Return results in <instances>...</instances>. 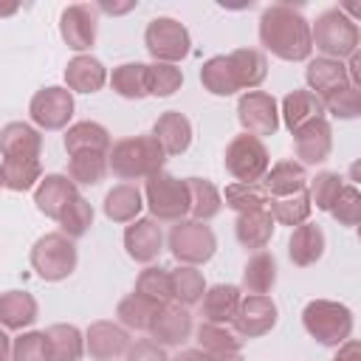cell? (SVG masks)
I'll return each instance as SVG.
<instances>
[{"instance_id": "obj_1", "label": "cell", "mask_w": 361, "mask_h": 361, "mask_svg": "<svg viewBox=\"0 0 361 361\" xmlns=\"http://www.w3.org/2000/svg\"><path fill=\"white\" fill-rule=\"evenodd\" d=\"M259 42L276 59L302 62L313 54V25L290 3H274L259 14Z\"/></svg>"}, {"instance_id": "obj_2", "label": "cell", "mask_w": 361, "mask_h": 361, "mask_svg": "<svg viewBox=\"0 0 361 361\" xmlns=\"http://www.w3.org/2000/svg\"><path fill=\"white\" fill-rule=\"evenodd\" d=\"M110 169L121 180H138V178H152L155 172L164 169L166 152L158 144V138L149 135H130L113 144L110 149Z\"/></svg>"}, {"instance_id": "obj_3", "label": "cell", "mask_w": 361, "mask_h": 361, "mask_svg": "<svg viewBox=\"0 0 361 361\" xmlns=\"http://www.w3.org/2000/svg\"><path fill=\"white\" fill-rule=\"evenodd\" d=\"M310 25H313V48H319L322 56L327 59H338V62L344 56L350 59L361 45V28L338 6L324 8Z\"/></svg>"}, {"instance_id": "obj_4", "label": "cell", "mask_w": 361, "mask_h": 361, "mask_svg": "<svg viewBox=\"0 0 361 361\" xmlns=\"http://www.w3.org/2000/svg\"><path fill=\"white\" fill-rule=\"evenodd\" d=\"M302 324L319 344L341 347L353 333V310L333 299H313L302 310Z\"/></svg>"}, {"instance_id": "obj_5", "label": "cell", "mask_w": 361, "mask_h": 361, "mask_svg": "<svg viewBox=\"0 0 361 361\" xmlns=\"http://www.w3.org/2000/svg\"><path fill=\"white\" fill-rule=\"evenodd\" d=\"M144 200L149 206V214L164 223H178L192 214V197L186 180H178L169 172H155L144 183Z\"/></svg>"}, {"instance_id": "obj_6", "label": "cell", "mask_w": 361, "mask_h": 361, "mask_svg": "<svg viewBox=\"0 0 361 361\" xmlns=\"http://www.w3.org/2000/svg\"><path fill=\"white\" fill-rule=\"evenodd\" d=\"M28 259H31V268L37 271L39 279H45V282H62V279H68L76 271L79 254H76V245H73V240L68 234L51 231V234H42L31 245Z\"/></svg>"}, {"instance_id": "obj_7", "label": "cell", "mask_w": 361, "mask_h": 361, "mask_svg": "<svg viewBox=\"0 0 361 361\" xmlns=\"http://www.w3.org/2000/svg\"><path fill=\"white\" fill-rule=\"evenodd\" d=\"M169 251L178 259V265H203L214 257L217 251V237L212 231V226H206L203 220H178L169 228Z\"/></svg>"}, {"instance_id": "obj_8", "label": "cell", "mask_w": 361, "mask_h": 361, "mask_svg": "<svg viewBox=\"0 0 361 361\" xmlns=\"http://www.w3.org/2000/svg\"><path fill=\"white\" fill-rule=\"evenodd\" d=\"M223 164H226V172L240 183H259L271 169V158H268L262 138L248 135V133L234 135L228 141Z\"/></svg>"}, {"instance_id": "obj_9", "label": "cell", "mask_w": 361, "mask_h": 361, "mask_svg": "<svg viewBox=\"0 0 361 361\" xmlns=\"http://www.w3.org/2000/svg\"><path fill=\"white\" fill-rule=\"evenodd\" d=\"M144 45L155 62H180L192 51V37L175 17H155L144 28Z\"/></svg>"}, {"instance_id": "obj_10", "label": "cell", "mask_w": 361, "mask_h": 361, "mask_svg": "<svg viewBox=\"0 0 361 361\" xmlns=\"http://www.w3.org/2000/svg\"><path fill=\"white\" fill-rule=\"evenodd\" d=\"M31 121L39 130H65L73 116V93L68 87H39L28 102Z\"/></svg>"}, {"instance_id": "obj_11", "label": "cell", "mask_w": 361, "mask_h": 361, "mask_svg": "<svg viewBox=\"0 0 361 361\" xmlns=\"http://www.w3.org/2000/svg\"><path fill=\"white\" fill-rule=\"evenodd\" d=\"M237 118L240 127L248 135H274L279 130V107L276 99L265 90H248L237 102Z\"/></svg>"}, {"instance_id": "obj_12", "label": "cell", "mask_w": 361, "mask_h": 361, "mask_svg": "<svg viewBox=\"0 0 361 361\" xmlns=\"http://www.w3.org/2000/svg\"><path fill=\"white\" fill-rule=\"evenodd\" d=\"M279 319V310H276V302L265 293H248L243 296L240 302V310H237V319L231 322L234 330L243 336V338H259L265 333L274 330Z\"/></svg>"}, {"instance_id": "obj_13", "label": "cell", "mask_w": 361, "mask_h": 361, "mask_svg": "<svg viewBox=\"0 0 361 361\" xmlns=\"http://www.w3.org/2000/svg\"><path fill=\"white\" fill-rule=\"evenodd\" d=\"M96 28H99V23H96V8L85 6V3H73V6H68V8L59 14V34H62L65 45H68L71 51H76V54L93 48V42H96Z\"/></svg>"}, {"instance_id": "obj_14", "label": "cell", "mask_w": 361, "mask_h": 361, "mask_svg": "<svg viewBox=\"0 0 361 361\" xmlns=\"http://www.w3.org/2000/svg\"><path fill=\"white\" fill-rule=\"evenodd\" d=\"M85 344H87L90 358H96V361H113L118 355H127V350L133 347L127 327L116 324V322H107V319H99L87 327Z\"/></svg>"}, {"instance_id": "obj_15", "label": "cell", "mask_w": 361, "mask_h": 361, "mask_svg": "<svg viewBox=\"0 0 361 361\" xmlns=\"http://www.w3.org/2000/svg\"><path fill=\"white\" fill-rule=\"evenodd\" d=\"M293 149H296L299 164H305V166H316V164L327 161L330 152H333V127H330V121L322 116V118L305 124L302 130H296L293 133Z\"/></svg>"}, {"instance_id": "obj_16", "label": "cell", "mask_w": 361, "mask_h": 361, "mask_svg": "<svg viewBox=\"0 0 361 361\" xmlns=\"http://www.w3.org/2000/svg\"><path fill=\"white\" fill-rule=\"evenodd\" d=\"M76 197H79V189H76V183L71 180V175H59V172L45 175V178L39 180V186L34 189V203H37V209H39L45 217L56 220V223H59V217L65 214V209H68Z\"/></svg>"}, {"instance_id": "obj_17", "label": "cell", "mask_w": 361, "mask_h": 361, "mask_svg": "<svg viewBox=\"0 0 361 361\" xmlns=\"http://www.w3.org/2000/svg\"><path fill=\"white\" fill-rule=\"evenodd\" d=\"M124 248L130 254V259L149 265L152 259H158L161 248H164V234L155 217H138L124 228Z\"/></svg>"}, {"instance_id": "obj_18", "label": "cell", "mask_w": 361, "mask_h": 361, "mask_svg": "<svg viewBox=\"0 0 361 361\" xmlns=\"http://www.w3.org/2000/svg\"><path fill=\"white\" fill-rule=\"evenodd\" d=\"M305 82H307V90H313L322 102H327L338 90L350 87V73H347L344 62L327 59V56H316L305 68Z\"/></svg>"}, {"instance_id": "obj_19", "label": "cell", "mask_w": 361, "mask_h": 361, "mask_svg": "<svg viewBox=\"0 0 361 361\" xmlns=\"http://www.w3.org/2000/svg\"><path fill=\"white\" fill-rule=\"evenodd\" d=\"M195 330V322H192V313L189 307L172 302L166 307L158 310L152 327H149V336L161 344V347H180Z\"/></svg>"}, {"instance_id": "obj_20", "label": "cell", "mask_w": 361, "mask_h": 361, "mask_svg": "<svg viewBox=\"0 0 361 361\" xmlns=\"http://www.w3.org/2000/svg\"><path fill=\"white\" fill-rule=\"evenodd\" d=\"M0 149H3V158H11V161H39L42 135L37 127L25 121H8L0 130Z\"/></svg>"}, {"instance_id": "obj_21", "label": "cell", "mask_w": 361, "mask_h": 361, "mask_svg": "<svg viewBox=\"0 0 361 361\" xmlns=\"http://www.w3.org/2000/svg\"><path fill=\"white\" fill-rule=\"evenodd\" d=\"M324 110H327L324 102H322L313 90H307V87H296V90H290V93L282 99V110H279V116H282L285 127H288L290 133H296V130H302L305 124L322 118Z\"/></svg>"}, {"instance_id": "obj_22", "label": "cell", "mask_w": 361, "mask_h": 361, "mask_svg": "<svg viewBox=\"0 0 361 361\" xmlns=\"http://www.w3.org/2000/svg\"><path fill=\"white\" fill-rule=\"evenodd\" d=\"M152 135L158 138L166 155H183L192 144V124L180 110H166L155 118Z\"/></svg>"}, {"instance_id": "obj_23", "label": "cell", "mask_w": 361, "mask_h": 361, "mask_svg": "<svg viewBox=\"0 0 361 361\" xmlns=\"http://www.w3.org/2000/svg\"><path fill=\"white\" fill-rule=\"evenodd\" d=\"M113 141L104 124L99 121H76L65 130V152L79 155V152H99V155H110Z\"/></svg>"}, {"instance_id": "obj_24", "label": "cell", "mask_w": 361, "mask_h": 361, "mask_svg": "<svg viewBox=\"0 0 361 361\" xmlns=\"http://www.w3.org/2000/svg\"><path fill=\"white\" fill-rule=\"evenodd\" d=\"M104 82H107V68L90 54L73 56L65 68V85L71 93H96L104 87Z\"/></svg>"}, {"instance_id": "obj_25", "label": "cell", "mask_w": 361, "mask_h": 361, "mask_svg": "<svg viewBox=\"0 0 361 361\" xmlns=\"http://www.w3.org/2000/svg\"><path fill=\"white\" fill-rule=\"evenodd\" d=\"M274 228H276V220H274V214L268 209L245 212V214H237V220H234L237 243L243 248H251V251H262L271 243Z\"/></svg>"}, {"instance_id": "obj_26", "label": "cell", "mask_w": 361, "mask_h": 361, "mask_svg": "<svg viewBox=\"0 0 361 361\" xmlns=\"http://www.w3.org/2000/svg\"><path fill=\"white\" fill-rule=\"evenodd\" d=\"M271 197H290L296 192H305L310 178L305 172V164L299 161H279L268 169V175L259 180Z\"/></svg>"}, {"instance_id": "obj_27", "label": "cell", "mask_w": 361, "mask_h": 361, "mask_svg": "<svg viewBox=\"0 0 361 361\" xmlns=\"http://www.w3.org/2000/svg\"><path fill=\"white\" fill-rule=\"evenodd\" d=\"M243 293L237 285H212L200 302L203 307V322H214V324H231L237 319Z\"/></svg>"}, {"instance_id": "obj_28", "label": "cell", "mask_w": 361, "mask_h": 361, "mask_svg": "<svg viewBox=\"0 0 361 361\" xmlns=\"http://www.w3.org/2000/svg\"><path fill=\"white\" fill-rule=\"evenodd\" d=\"M144 192L135 183H118L104 195V217L113 223H133L138 220V212L144 209Z\"/></svg>"}, {"instance_id": "obj_29", "label": "cell", "mask_w": 361, "mask_h": 361, "mask_svg": "<svg viewBox=\"0 0 361 361\" xmlns=\"http://www.w3.org/2000/svg\"><path fill=\"white\" fill-rule=\"evenodd\" d=\"M324 254V231L316 223H302L293 228L290 240H288V257L293 265L307 268L316 265Z\"/></svg>"}, {"instance_id": "obj_30", "label": "cell", "mask_w": 361, "mask_h": 361, "mask_svg": "<svg viewBox=\"0 0 361 361\" xmlns=\"http://www.w3.org/2000/svg\"><path fill=\"white\" fill-rule=\"evenodd\" d=\"M39 316V305L25 290H6L0 296V322L6 330H23L31 327Z\"/></svg>"}, {"instance_id": "obj_31", "label": "cell", "mask_w": 361, "mask_h": 361, "mask_svg": "<svg viewBox=\"0 0 361 361\" xmlns=\"http://www.w3.org/2000/svg\"><path fill=\"white\" fill-rule=\"evenodd\" d=\"M197 336V347L206 350L214 358H226V355H237L243 350V336L228 327V324H214V322H200V327L195 330Z\"/></svg>"}, {"instance_id": "obj_32", "label": "cell", "mask_w": 361, "mask_h": 361, "mask_svg": "<svg viewBox=\"0 0 361 361\" xmlns=\"http://www.w3.org/2000/svg\"><path fill=\"white\" fill-rule=\"evenodd\" d=\"M200 85L212 96H234L237 90H243L228 54H220V56H212V59L203 62V68H200Z\"/></svg>"}, {"instance_id": "obj_33", "label": "cell", "mask_w": 361, "mask_h": 361, "mask_svg": "<svg viewBox=\"0 0 361 361\" xmlns=\"http://www.w3.org/2000/svg\"><path fill=\"white\" fill-rule=\"evenodd\" d=\"M48 336V347H51V361H82L87 344H85V333L76 324H51L45 327Z\"/></svg>"}, {"instance_id": "obj_34", "label": "cell", "mask_w": 361, "mask_h": 361, "mask_svg": "<svg viewBox=\"0 0 361 361\" xmlns=\"http://www.w3.org/2000/svg\"><path fill=\"white\" fill-rule=\"evenodd\" d=\"M135 293L149 299L158 307H166L175 302V288H172V271L161 265H147L138 279H135Z\"/></svg>"}, {"instance_id": "obj_35", "label": "cell", "mask_w": 361, "mask_h": 361, "mask_svg": "<svg viewBox=\"0 0 361 361\" xmlns=\"http://www.w3.org/2000/svg\"><path fill=\"white\" fill-rule=\"evenodd\" d=\"M228 59H231L234 73L240 79V87L245 93L248 90H257L265 82V76H268V59H265L262 51H257V48H237V51L228 54Z\"/></svg>"}, {"instance_id": "obj_36", "label": "cell", "mask_w": 361, "mask_h": 361, "mask_svg": "<svg viewBox=\"0 0 361 361\" xmlns=\"http://www.w3.org/2000/svg\"><path fill=\"white\" fill-rule=\"evenodd\" d=\"M110 85L121 99H144V96H149V65L124 62V65L113 68Z\"/></svg>"}, {"instance_id": "obj_37", "label": "cell", "mask_w": 361, "mask_h": 361, "mask_svg": "<svg viewBox=\"0 0 361 361\" xmlns=\"http://www.w3.org/2000/svg\"><path fill=\"white\" fill-rule=\"evenodd\" d=\"M189 197H192V220H212L223 209V195L209 178H186Z\"/></svg>"}, {"instance_id": "obj_38", "label": "cell", "mask_w": 361, "mask_h": 361, "mask_svg": "<svg viewBox=\"0 0 361 361\" xmlns=\"http://www.w3.org/2000/svg\"><path fill=\"white\" fill-rule=\"evenodd\" d=\"M276 285V259L268 251H257L248 257L243 268V288L248 293H268Z\"/></svg>"}, {"instance_id": "obj_39", "label": "cell", "mask_w": 361, "mask_h": 361, "mask_svg": "<svg viewBox=\"0 0 361 361\" xmlns=\"http://www.w3.org/2000/svg\"><path fill=\"white\" fill-rule=\"evenodd\" d=\"M42 178L45 175H42V164L39 161H11V158H3L0 183L8 192H28V189L39 186Z\"/></svg>"}, {"instance_id": "obj_40", "label": "cell", "mask_w": 361, "mask_h": 361, "mask_svg": "<svg viewBox=\"0 0 361 361\" xmlns=\"http://www.w3.org/2000/svg\"><path fill=\"white\" fill-rule=\"evenodd\" d=\"M223 200L228 209H234L237 214H245V212H259V209H268L271 203V195L265 192L262 183H228L226 192H223Z\"/></svg>"}, {"instance_id": "obj_41", "label": "cell", "mask_w": 361, "mask_h": 361, "mask_svg": "<svg viewBox=\"0 0 361 361\" xmlns=\"http://www.w3.org/2000/svg\"><path fill=\"white\" fill-rule=\"evenodd\" d=\"M310 209H313V200H310V192L307 189L305 192H296L290 197H271V203H268V212L274 214V220L279 226H290V228L307 223Z\"/></svg>"}, {"instance_id": "obj_42", "label": "cell", "mask_w": 361, "mask_h": 361, "mask_svg": "<svg viewBox=\"0 0 361 361\" xmlns=\"http://www.w3.org/2000/svg\"><path fill=\"white\" fill-rule=\"evenodd\" d=\"M158 305H152L149 299L138 296L135 290L130 296H124L116 307V316H118V324H124L127 330H149L155 316H158Z\"/></svg>"}, {"instance_id": "obj_43", "label": "cell", "mask_w": 361, "mask_h": 361, "mask_svg": "<svg viewBox=\"0 0 361 361\" xmlns=\"http://www.w3.org/2000/svg\"><path fill=\"white\" fill-rule=\"evenodd\" d=\"M172 288H175V302L183 307L200 305L206 296V279L195 265H178L172 268Z\"/></svg>"}, {"instance_id": "obj_44", "label": "cell", "mask_w": 361, "mask_h": 361, "mask_svg": "<svg viewBox=\"0 0 361 361\" xmlns=\"http://www.w3.org/2000/svg\"><path fill=\"white\" fill-rule=\"evenodd\" d=\"M110 169V158L107 155H99V152H79V155H71L68 161V175L71 180L79 186H96Z\"/></svg>"}, {"instance_id": "obj_45", "label": "cell", "mask_w": 361, "mask_h": 361, "mask_svg": "<svg viewBox=\"0 0 361 361\" xmlns=\"http://www.w3.org/2000/svg\"><path fill=\"white\" fill-rule=\"evenodd\" d=\"M11 361H51V347L45 330H28L14 338Z\"/></svg>"}, {"instance_id": "obj_46", "label": "cell", "mask_w": 361, "mask_h": 361, "mask_svg": "<svg viewBox=\"0 0 361 361\" xmlns=\"http://www.w3.org/2000/svg\"><path fill=\"white\" fill-rule=\"evenodd\" d=\"M90 226H93V206L79 195V197L65 209V214L59 217V231L68 234L71 240H79V237L87 234Z\"/></svg>"}, {"instance_id": "obj_47", "label": "cell", "mask_w": 361, "mask_h": 361, "mask_svg": "<svg viewBox=\"0 0 361 361\" xmlns=\"http://www.w3.org/2000/svg\"><path fill=\"white\" fill-rule=\"evenodd\" d=\"M180 85H183V73L178 65H169V62H152L149 65V96L166 99L175 90H180Z\"/></svg>"}, {"instance_id": "obj_48", "label": "cell", "mask_w": 361, "mask_h": 361, "mask_svg": "<svg viewBox=\"0 0 361 361\" xmlns=\"http://www.w3.org/2000/svg\"><path fill=\"white\" fill-rule=\"evenodd\" d=\"M341 186H344V183H341V175L324 169V172H319V175L307 183V192H310V200L316 203V209L330 212L333 203H336V197H338V192H341Z\"/></svg>"}, {"instance_id": "obj_49", "label": "cell", "mask_w": 361, "mask_h": 361, "mask_svg": "<svg viewBox=\"0 0 361 361\" xmlns=\"http://www.w3.org/2000/svg\"><path fill=\"white\" fill-rule=\"evenodd\" d=\"M330 214L341 226H361V192L355 186H341Z\"/></svg>"}, {"instance_id": "obj_50", "label": "cell", "mask_w": 361, "mask_h": 361, "mask_svg": "<svg viewBox=\"0 0 361 361\" xmlns=\"http://www.w3.org/2000/svg\"><path fill=\"white\" fill-rule=\"evenodd\" d=\"M324 107H327L330 116H336V118H344V121L358 118V116H361V90H358L355 85H350V87L338 90L336 96H330V99L324 102Z\"/></svg>"}, {"instance_id": "obj_51", "label": "cell", "mask_w": 361, "mask_h": 361, "mask_svg": "<svg viewBox=\"0 0 361 361\" xmlns=\"http://www.w3.org/2000/svg\"><path fill=\"white\" fill-rule=\"evenodd\" d=\"M127 361H172V358L166 355V350L155 338H138L127 350Z\"/></svg>"}, {"instance_id": "obj_52", "label": "cell", "mask_w": 361, "mask_h": 361, "mask_svg": "<svg viewBox=\"0 0 361 361\" xmlns=\"http://www.w3.org/2000/svg\"><path fill=\"white\" fill-rule=\"evenodd\" d=\"M333 361H361V341H358V338H347V341L336 350Z\"/></svg>"}, {"instance_id": "obj_53", "label": "cell", "mask_w": 361, "mask_h": 361, "mask_svg": "<svg viewBox=\"0 0 361 361\" xmlns=\"http://www.w3.org/2000/svg\"><path fill=\"white\" fill-rule=\"evenodd\" d=\"M172 361H217L214 355H209L206 350H200V347H189V350H180Z\"/></svg>"}, {"instance_id": "obj_54", "label": "cell", "mask_w": 361, "mask_h": 361, "mask_svg": "<svg viewBox=\"0 0 361 361\" xmlns=\"http://www.w3.org/2000/svg\"><path fill=\"white\" fill-rule=\"evenodd\" d=\"M347 73H350V79H353V85L361 90V48L350 56V62H347Z\"/></svg>"}, {"instance_id": "obj_55", "label": "cell", "mask_w": 361, "mask_h": 361, "mask_svg": "<svg viewBox=\"0 0 361 361\" xmlns=\"http://www.w3.org/2000/svg\"><path fill=\"white\" fill-rule=\"evenodd\" d=\"M133 6H135V3H124V6H113V3H102L99 8H102V11H107V14H124V11H130Z\"/></svg>"}, {"instance_id": "obj_56", "label": "cell", "mask_w": 361, "mask_h": 361, "mask_svg": "<svg viewBox=\"0 0 361 361\" xmlns=\"http://www.w3.org/2000/svg\"><path fill=\"white\" fill-rule=\"evenodd\" d=\"M338 8H341L353 23H355V17H361V3H341Z\"/></svg>"}, {"instance_id": "obj_57", "label": "cell", "mask_w": 361, "mask_h": 361, "mask_svg": "<svg viewBox=\"0 0 361 361\" xmlns=\"http://www.w3.org/2000/svg\"><path fill=\"white\" fill-rule=\"evenodd\" d=\"M347 175H350V180H355V183H361V158H355V161L350 164V169H347Z\"/></svg>"}, {"instance_id": "obj_58", "label": "cell", "mask_w": 361, "mask_h": 361, "mask_svg": "<svg viewBox=\"0 0 361 361\" xmlns=\"http://www.w3.org/2000/svg\"><path fill=\"white\" fill-rule=\"evenodd\" d=\"M217 361H245V358L237 353V355H226V358H217Z\"/></svg>"}, {"instance_id": "obj_59", "label": "cell", "mask_w": 361, "mask_h": 361, "mask_svg": "<svg viewBox=\"0 0 361 361\" xmlns=\"http://www.w3.org/2000/svg\"><path fill=\"white\" fill-rule=\"evenodd\" d=\"M358 240H361V226H358Z\"/></svg>"}]
</instances>
